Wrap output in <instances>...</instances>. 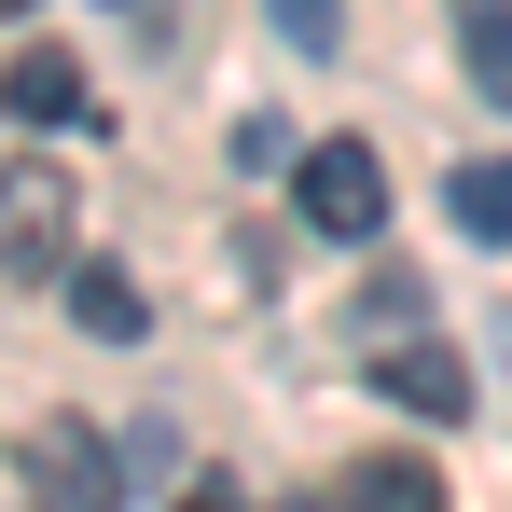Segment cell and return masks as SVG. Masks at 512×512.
<instances>
[{"mask_svg": "<svg viewBox=\"0 0 512 512\" xmlns=\"http://www.w3.org/2000/svg\"><path fill=\"white\" fill-rule=\"evenodd\" d=\"M0 277H70V167L56 153L0 167Z\"/></svg>", "mask_w": 512, "mask_h": 512, "instance_id": "6da1fadb", "label": "cell"}, {"mask_svg": "<svg viewBox=\"0 0 512 512\" xmlns=\"http://www.w3.org/2000/svg\"><path fill=\"white\" fill-rule=\"evenodd\" d=\"M14 471H28V499H42V512H125V471H111V443H97L84 416H28Z\"/></svg>", "mask_w": 512, "mask_h": 512, "instance_id": "7a4b0ae2", "label": "cell"}, {"mask_svg": "<svg viewBox=\"0 0 512 512\" xmlns=\"http://www.w3.org/2000/svg\"><path fill=\"white\" fill-rule=\"evenodd\" d=\"M291 208L360 250V236H388V167H374L360 139H319V153H291Z\"/></svg>", "mask_w": 512, "mask_h": 512, "instance_id": "3957f363", "label": "cell"}, {"mask_svg": "<svg viewBox=\"0 0 512 512\" xmlns=\"http://www.w3.org/2000/svg\"><path fill=\"white\" fill-rule=\"evenodd\" d=\"M360 374H374V402H402V416H471V360H457V346H374V360H360Z\"/></svg>", "mask_w": 512, "mask_h": 512, "instance_id": "277c9868", "label": "cell"}, {"mask_svg": "<svg viewBox=\"0 0 512 512\" xmlns=\"http://www.w3.org/2000/svg\"><path fill=\"white\" fill-rule=\"evenodd\" d=\"M0 111H14V125H84L97 111L84 56H70V42H14V56H0Z\"/></svg>", "mask_w": 512, "mask_h": 512, "instance_id": "5b68a950", "label": "cell"}, {"mask_svg": "<svg viewBox=\"0 0 512 512\" xmlns=\"http://www.w3.org/2000/svg\"><path fill=\"white\" fill-rule=\"evenodd\" d=\"M333 512H457L429 457H346L333 471Z\"/></svg>", "mask_w": 512, "mask_h": 512, "instance_id": "8992f818", "label": "cell"}, {"mask_svg": "<svg viewBox=\"0 0 512 512\" xmlns=\"http://www.w3.org/2000/svg\"><path fill=\"white\" fill-rule=\"evenodd\" d=\"M457 56H471V97L512 111V0H457Z\"/></svg>", "mask_w": 512, "mask_h": 512, "instance_id": "52a82bcc", "label": "cell"}, {"mask_svg": "<svg viewBox=\"0 0 512 512\" xmlns=\"http://www.w3.org/2000/svg\"><path fill=\"white\" fill-rule=\"evenodd\" d=\"M443 208H457L485 250H512V153H471V167H443Z\"/></svg>", "mask_w": 512, "mask_h": 512, "instance_id": "ba28073f", "label": "cell"}, {"mask_svg": "<svg viewBox=\"0 0 512 512\" xmlns=\"http://www.w3.org/2000/svg\"><path fill=\"white\" fill-rule=\"evenodd\" d=\"M70 319H84L97 346H139V333H153V305H139V291H125L111 263H84V277H70Z\"/></svg>", "mask_w": 512, "mask_h": 512, "instance_id": "9c48e42d", "label": "cell"}, {"mask_svg": "<svg viewBox=\"0 0 512 512\" xmlns=\"http://www.w3.org/2000/svg\"><path fill=\"white\" fill-rule=\"evenodd\" d=\"M263 14H277L291 56H333V42H346V0H263Z\"/></svg>", "mask_w": 512, "mask_h": 512, "instance_id": "30bf717a", "label": "cell"}, {"mask_svg": "<svg viewBox=\"0 0 512 512\" xmlns=\"http://www.w3.org/2000/svg\"><path fill=\"white\" fill-rule=\"evenodd\" d=\"M180 512H236V485H222V471H208V485H180Z\"/></svg>", "mask_w": 512, "mask_h": 512, "instance_id": "8fae6325", "label": "cell"}, {"mask_svg": "<svg viewBox=\"0 0 512 512\" xmlns=\"http://www.w3.org/2000/svg\"><path fill=\"white\" fill-rule=\"evenodd\" d=\"M0 14H28V0H0Z\"/></svg>", "mask_w": 512, "mask_h": 512, "instance_id": "7c38bea8", "label": "cell"}]
</instances>
